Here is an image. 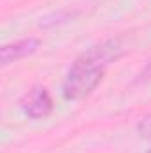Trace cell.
<instances>
[{
	"label": "cell",
	"instance_id": "cell-4",
	"mask_svg": "<svg viewBox=\"0 0 151 153\" xmlns=\"http://www.w3.org/2000/svg\"><path fill=\"white\" fill-rule=\"evenodd\" d=\"M137 130H139V134H141V135H144V137L151 139V114L144 116V117L141 119V123H139Z\"/></svg>",
	"mask_w": 151,
	"mask_h": 153
},
{
	"label": "cell",
	"instance_id": "cell-3",
	"mask_svg": "<svg viewBox=\"0 0 151 153\" xmlns=\"http://www.w3.org/2000/svg\"><path fill=\"white\" fill-rule=\"evenodd\" d=\"M39 46V41L36 38H27V39H20L14 43H7L2 46L0 50V61L2 66H9L16 61H21L29 55H32Z\"/></svg>",
	"mask_w": 151,
	"mask_h": 153
},
{
	"label": "cell",
	"instance_id": "cell-5",
	"mask_svg": "<svg viewBox=\"0 0 151 153\" xmlns=\"http://www.w3.org/2000/svg\"><path fill=\"white\" fill-rule=\"evenodd\" d=\"M141 78H142V80H148V78H151V59L148 61V64L144 66V70L141 71Z\"/></svg>",
	"mask_w": 151,
	"mask_h": 153
},
{
	"label": "cell",
	"instance_id": "cell-2",
	"mask_svg": "<svg viewBox=\"0 0 151 153\" xmlns=\"http://www.w3.org/2000/svg\"><path fill=\"white\" fill-rule=\"evenodd\" d=\"M21 109L32 119H43L53 111V100L46 87L36 85L21 98Z\"/></svg>",
	"mask_w": 151,
	"mask_h": 153
},
{
	"label": "cell",
	"instance_id": "cell-6",
	"mask_svg": "<svg viewBox=\"0 0 151 153\" xmlns=\"http://www.w3.org/2000/svg\"><path fill=\"white\" fill-rule=\"evenodd\" d=\"M150 153H151V152H150Z\"/></svg>",
	"mask_w": 151,
	"mask_h": 153
},
{
	"label": "cell",
	"instance_id": "cell-1",
	"mask_svg": "<svg viewBox=\"0 0 151 153\" xmlns=\"http://www.w3.org/2000/svg\"><path fill=\"white\" fill-rule=\"evenodd\" d=\"M123 52L124 48L119 39H109L89 48L80 57H76L64 78V85H62L64 98L82 100L89 96L103 80L107 66L117 61L123 55Z\"/></svg>",
	"mask_w": 151,
	"mask_h": 153
}]
</instances>
